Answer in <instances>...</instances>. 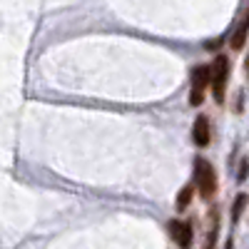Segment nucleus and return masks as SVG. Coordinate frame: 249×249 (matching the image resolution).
I'll return each instance as SVG.
<instances>
[{
  "instance_id": "nucleus-5",
  "label": "nucleus",
  "mask_w": 249,
  "mask_h": 249,
  "mask_svg": "<svg viewBox=\"0 0 249 249\" xmlns=\"http://www.w3.org/2000/svg\"><path fill=\"white\" fill-rule=\"evenodd\" d=\"M192 140L199 144V147H207L212 140V127H210V120H207L204 115H199L195 120V127H192Z\"/></svg>"
},
{
  "instance_id": "nucleus-4",
  "label": "nucleus",
  "mask_w": 249,
  "mask_h": 249,
  "mask_svg": "<svg viewBox=\"0 0 249 249\" xmlns=\"http://www.w3.org/2000/svg\"><path fill=\"white\" fill-rule=\"evenodd\" d=\"M167 230L172 234V239L177 242L179 249H190L192 247V224H187V222H170L167 224Z\"/></svg>"
},
{
  "instance_id": "nucleus-6",
  "label": "nucleus",
  "mask_w": 249,
  "mask_h": 249,
  "mask_svg": "<svg viewBox=\"0 0 249 249\" xmlns=\"http://www.w3.org/2000/svg\"><path fill=\"white\" fill-rule=\"evenodd\" d=\"M244 37H247V25L242 23V25L234 30V35L230 37V48H232V50H242V45H244Z\"/></svg>"
},
{
  "instance_id": "nucleus-3",
  "label": "nucleus",
  "mask_w": 249,
  "mask_h": 249,
  "mask_svg": "<svg viewBox=\"0 0 249 249\" xmlns=\"http://www.w3.org/2000/svg\"><path fill=\"white\" fill-rule=\"evenodd\" d=\"M210 88V68L199 65L192 70V92H190V102L192 105H199L204 100V90Z\"/></svg>"
},
{
  "instance_id": "nucleus-7",
  "label": "nucleus",
  "mask_w": 249,
  "mask_h": 249,
  "mask_svg": "<svg viewBox=\"0 0 249 249\" xmlns=\"http://www.w3.org/2000/svg\"><path fill=\"white\" fill-rule=\"evenodd\" d=\"M190 202H192V184H187L184 190L177 195V210H187Z\"/></svg>"
},
{
  "instance_id": "nucleus-1",
  "label": "nucleus",
  "mask_w": 249,
  "mask_h": 249,
  "mask_svg": "<svg viewBox=\"0 0 249 249\" xmlns=\"http://www.w3.org/2000/svg\"><path fill=\"white\" fill-rule=\"evenodd\" d=\"M195 184L199 187V195L204 199H210L217 192V172L207 160H197L195 162Z\"/></svg>"
},
{
  "instance_id": "nucleus-2",
  "label": "nucleus",
  "mask_w": 249,
  "mask_h": 249,
  "mask_svg": "<svg viewBox=\"0 0 249 249\" xmlns=\"http://www.w3.org/2000/svg\"><path fill=\"white\" fill-rule=\"evenodd\" d=\"M227 77H230V60H227L224 55H219L214 60V65H210V85H212V95H214L217 102L224 100Z\"/></svg>"
},
{
  "instance_id": "nucleus-8",
  "label": "nucleus",
  "mask_w": 249,
  "mask_h": 249,
  "mask_svg": "<svg viewBox=\"0 0 249 249\" xmlns=\"http://www.w3.org/2000/svg\"><path fill=\"white\" fill-rule=\"evenodd\" d=\"M244 202H247V197L244 195H239L237 197V202H234V222L242 217V210H244Z\"/></svg>"
}]
</instances>
